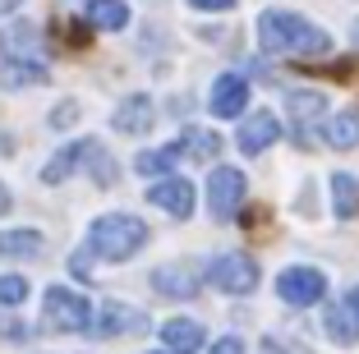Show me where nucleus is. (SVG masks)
<instances>
[{"label":"nucleus","mask_w":359,"mask_h":354,"mask_svg":"<svg viewBox=\"0 0 359 354\" xmlns=\"http://www.w3.org/2000/svg\"><path fill=\"white\" fill-rule=\"evenodd\" d=\"M323 332H327V341L337 345H355L359 341V318L350 313V304H327V313H323Z\"/></svg>","instance_id":"obj_19"},{"label":"nucleus","mask_w":359,"mask_h":354,"mask_svg":"<svg viewBox=\"0 0 359 354\" xmlns=\"http://www.w3.org/2000/svg\"><path fill=\"white\" fill-rule=\"evenodd\" d=\"M143 244H148V221L134 212H106L88 230V253L102 262H129Z\"/></svg>","instance_id":"obj_2"},{"label":"nucleus","mask_w":359,"mask_h":354,"mask_svg":"<svg viewBox=\"0 0 359 354\" xmlns=\"http://www.w3.org/2000/svg\"><path fill=\"white\" fill-rule=\"evenodd\" d=\"M0 336H5V341H28V322H19V318H14V313H0Z\"/></svg>","instance_id":"obj_26"},{"label":"nucleus","mask_w":359,"mask_h":354,"mask_svg":"<svg viewBox=\"0 0 359 354\" xmlns=\"http://www.w3.org/2000/svg\"><path fill=\"white\" fill-rule=\"evenodd\" d=\"M42 249H46L42 230H32V226L0 230V258H37Z\"/></svg>","instance_id":"obj_18"},{"label":"nucleus","mask_w":359,"mask_h":354,"mask_svg":"<svg viewBox=\"0 0 359 354\" xmlns=\"http://www.w3.org/2000/svg\"><path fill=\"white\" fill-rule=\"evenodd\" d=\"M0 60L5 64H42V28L28 19H14L0 32Z\"/></svg>","instance_id":"obj_8"},{"label":"nucleus","mask_w":359,"mask_h":354,"mask_svg":"<svg viewBox=\"0 0 359 354\" xmlns=\"http://www.w3.org/2000/svg\"><path fill=\"white\" fill-rule=\"evenodd\" d=\"M152 354H170V350H152Z\"/></svg>","instance_id":"obj_34"},{"label":"nucleus","mask_w":359,"mask_h":354,"mask_svg":"<svg viewBox=\"0 0 359 354\" xmlns=\"http://www.w3.org/2000/svg\"><path fill=\"white\" fill-rule=\"evenodd\" d=\"M10 207H14V198H10V189L0 184V217H5V212H10Z\"/></svg>","instance_id":"obj_30"},{"label":"nucleus","mask_w":359,"mask_h":354,"mask_svg":"<svg viewBox=\"0 0 359 354\" xmlns=\"http://www.w3.org/2000/svg\"><path fill=\"white\" fill-rule=\"evenodd\" d=\"M23 299H28V281H23L19 271H10V276H0V308H5V313H14Z\"/></svg>","instance_id":"obj_25"},{"label":"nucleus","mask_w":359,"mask_h":354,"mask_svg":"<svg viewBox=\"0 0 359 354\" xmlns=\"http://www.w3.org/2000/svg\"><path fill=\"white\" fill-rule=\"evenodd\" d=\"M203 285V276L194 267H184V262H166V267L152 271V290L166 294V299H194Z\"/></svg>","instance_id":"obj_16"},{"label":"nucleus","mask_w":359,"mask_h":354,"mask_svg":"<svg viewBox=\"0 0 359 354\" xmlns=\"http://www.w3.org/2000/svg\"><path fill=\"white\" fill-rule=\"evenodd\" d=\"M276 138H281V120H276L272 111H254V120H244V125H240L235 143H240L244 156H263Z\"/></svg>","instance_id":"obj_12"},{"label":"nucleus","mask_w":359,"mask_h":354,"mask_svg":"<svg viewBox=\"0 0 359 354\" xmlns=\"http://www.w3.org/2000/svg\"><path fill=\"white\" fill-rule=\"evenodd\" d=\"M323 143L337 147V152H350V147H359V111L332 115L327 125H323Z\"/></svg>","instance_id":"obj_21"},{"label":"nucleus","mask_w":359,"mask_h":354,"mask_svg":"<svg viewBox=\"0 0 359 354\" xmlns=\"http://www.w3.org/2000/svg\"><path fill=\"white\" fill-rule=\"evenodd\" d=\"M157 336L170 354H198L203 345H208V332H203L198 318H166Z\"/></svg>","instance_id":"obj_15"},{"label":"nucleus","mask_w":359,"mask_h":354,"mask_svg":"<svg viewBox=\"0 0 359 354\" xmlns=\"http://www.w3.org/2000/svg\"><path fill=\"white\" fill-rule=\"evenodd\" d=\"M258 42L267 55H327L332 32H323L318 23H309L304 14L290 10H263L258 14Z\"/></svg>","instance_id":"obj_1"},{"label":"nucleus","mask_w":359,"mask_h":354,"mask_svg":"<svg viewBox=\"0 0 359 354\" xmlns=\"http://www.w3.org/2000/svg\"><path fill=\"white\" fill-rule=\"evenodd\" d=\"M148 203H152V207H161L166 217H175V221H189L198 193H194V184L184 175H166V179H157V184L148 189Z\"/></svg>","instance_id":"obj_9"},{"label":"nucleus","mask_w":359,"mask_h":354,"mask_svg":"<svg viewBox=\"0 0 359 354\" xmlns=\"http://www.w3.org/2000/svg\"><path fill=\"white\" fill-rule=\"evenodd\" d=\"M332 212H337L341 221H350L359 212V179L350 175V170H337V175H332Z\"/></svg>","instance_id":"obj_22"},{"label":"nucleus","mask_w":359,"mask_h":354,"mask_svg":"<svg viewBox=\"0 0 359 354\" xmlns=\"http://www.w3.org/2000/svg\"><path fill=\"white\" fill-rule=\"evenodd\" d=\"M42 299H46L42 313H46V327H51V332H88V327H93L97 304L88 299V294L69 290V285H46Z\"/></svg>","instance_id":"obj_3"},{"label":"nucleus","mask_w":359,"mask_h":354,"mask_svg":"<svg viewBox=\"0 0 359 354\" xmlns=\"http://www.w3.org/2000/svg\"><path fill=\"white\" fill-rule=\"evenodd\" d=\"M276 294H281V304H290V308H313V304L327 299V276L318 267H309V262H290V267H281V276H276Z\"/></svg>","instance_id":"obj_6"},{"label":"nucleus","mask_w":359,"mask_h":354,"mask_svg":"<svg viewBox=\"0 0 359 354\" xmlns=\"http://www.w3.org/2000/svg\"><path fill=\"white\" fill-rule=\"evenodd\" d=\"M267 354H281V350H276V345H267Z\"/></svg>","instance_id":"obj_33"},{"label":"nucleus","mask_w":359,"mask_h":354,"mask_svg":"<svg viewBox=\"0 0 359 354\" xmlns=\"http://www.w3.org/2000/svg\"><path fill=\"white\" fill-rule=\"evenodd\" d=\"M285 115H290L295 134H304L309 125L327 120V93H313V88H290V93H285Z\"/></svg>","instance_id":"obj_14"},{"label":"nucleus","mask_w":359,"mask_h":354,"mask_svg":"<svg viewBox=\"0 0 359 354\" xmlns=\"http://www.w3.org/2000/svg\"><path fill=\"white\" fill-rule=\"evenodd\" d=\"M244 198H249V179H244V170H235V166H212V175H208V212H212V221H235L240 217V207H244Z\"/></svg>","instance_id":"obj_5"},{"label":"nucleus","mask_w":359,"mask_h":354,"mask_svg":"<svg viewBox=\"0 0 359 354\" xmlns=\"http://www.w3.org/2000/svg\"><path fill=\"white\" fill-rule=\"evenodd\" d=\"M93 143L97 138H74L69 147H60V152L42 166V184H65L69 175H79V170L88 166V156H93Z\"/></svg>","instance_id":"obj_13"},{"label":"nucleus","mask_w":359,"mask_h":354,"mask_svg":"<svg viewBox=\"0 0 359 354\" xmlns=\"http://www.w3.org/2000/svg\"><path fill=\"white\" fill-rule=\"evenodd\" d=\"M180 156H184V138H170L166 147H143V152L134 156V170H138V175H157V179H166L170 170L180 166Z\"/></svg>","instance_id":"obj_17"},{"label":"nucleus","mask_w":359,"mask_h":354,"mask_svg":"<svg viewBox=\"0 0 359 354\" xmlns=\"http://www.w3.org/2000/svg\"><path fill=\"white\" fill-rule=\"evenodd\" d=\"M88 332H93L97 341H116V336H125V332L138 336V332H148V313L125 304V299H106V304L93 308V327H88Z\"/></svg>","instance_id":"obj_7"},{"label":"nucleus","mask_w":359,"mask_h":354,"mask_svg":"<svg viewBox=\"0 0 359 354\" xmlns=\"http://www.w3.org/2000/svg\"><path fill=\"white\" fill-rule=\"evenodd\" d=\"M208 354H249V345H244L240 336H217V341L208 345Z\"/></svg>","instance_id":"obj_28"},{"label":"nucleus","mask_w":359,"mask_h":354,"mask_svg":"<svg viewBox=\"0 0 359 354\" xmlns=\"http://www.w3.org/2000/svg\"><path fill=\"white\" fill-rule=\"evenodd\" d=\"M152 115H157V106H152V97L148 93H129L125 102L116 106V111H111V129H116V134H148L152 129Z\"/></svg>","instance_id":"obj_11"},{"label":"nucleus","mask_w":359,"mask_h":354,"mask_svg":"<svg viewBox=\"0 0 359 354\" xmlns=\"http://www.w3.org/2000/svg\"><path fill=\"white\" fill-rule=\"evenodd\" d=\"M74 120H79V102H60L51 111V129H69Z\"/></svg>","instance_id":"obj_27"},{"label":"nucleus","mask_w":359,"mask_h":354,"mask_svg":"<svg viewBox=\"0 0 359 354\" xmlns=\"http://www.w3.org/2000/svg\"><path fill=\"white\" fill-rule=\"evenodd\" d=\"M194 10H203V14H226V10H235V0H189Z\"/></svg>","instance_id":"obj_29"},{"label":"nucleus","mask_w":359,"mask_h":354,"mask_svg":"<svg viewBox=\"0 0 359 354\" xmlns=\"http://www.w3.org/2000/svg\"><path fill=\"white\" fill-rule=\"evenodd\" d=\"M346 304H350V313H355V318H359V285H355V290L346 294Z\"/></svg>","instance_id":"obj_31"},{"label":"nucleus","mask_w":359,"mask_h":354,"mask_svg":"<svg viewBox=\"0 0 359 354\" xmlns=\"http://www.w3.org/2000/svg\"><path fill=\"white\" fill-rule=\"evenodd\" d=\"M184 156H194V161H217L222 156V134L217 129H184Z\"/></svg>","instance_id":"obj_23"},{"label":"nucleus","mask_w":359,"mask_h":354,"mask_svg":"<svg viewBox=\"0 0 359 354\" xmlns=\"http://www.w3.org/2000/svg\"><path fill=\"white\" fill-rule=\"evenodd\" d=\"M5 88H42L46 83V64H5L0 69Z\"/></svg>","instance_id":"obj_24"},{"label":"nucleus","mask_w":359,"mask_h":354,"mask_svg":"<svg viewBox=\"0 0 359 354\" xmlns=\"http://www.w3.org/2000/svg\"><path fill=\"white\" fill-rule=\"evenodd\" d=\"M88 23H93L97 32H120L129 28V5L125 0H88Z\"/></svg>","instance_id":"obj_20"},{"label":"nucleus","mask_w":359,"mask_h":354,"mask_svg":"<svg viewBox=\"0 0 359 354\" xmlns=\"http://www.w3.org/2000/svg\"><path fill=\"white\" fill-rule=\"evenodd\" d=\"M19 5H23V0H0V14H14Z\"/></svg>","instance_id":"obj_32"},{"label":"nucleus","mask_w":359,"mask_h":354,"mask_svg":"<svg viewBox=\"0 0 359 354\" xmlns=\"http://www.w3.org/2000/svg\"><path fill=\"white\" fill-rule=\"evenodd\" d=\"M258 281H263V271H258V262L249 258V253L231 249V253H217L208 267V285L222 294H254Z\"/></svg>","instance_id":"obj_4"},{"label":"nucleus","mask_w":359,"mask_h":354,"mask_svg":"<svg viewBox=\"0 0 359 354\" xmlns=\"http://www.w3.org/2000/svg\"><path fill=\"white\" fill-rule=\"evenodd\" d=\"M244 106H249V83L240 74H217V83L208 88V111L217 120H240Z\"/></svg>","instance_id":"obj_10"}]
</instances>
